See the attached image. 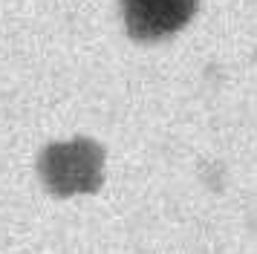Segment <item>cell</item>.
<instances>
[{
    "instance_id": "1",
    "label": "cell",
    "mask_w": 257,
    "mask_h": 254,
    "mask_svg": "<svg viewBox=\"0 0 257 254\" xmlns=\"http://www.w3.org/2000/svg\"><path fill=\"white\" fill-rule=\"evenodd\" d=\"M127 3L130 18L136 21L139 32L145 35L171 32L194 9V0H127Z\"/></svg>"
}]
</instances>
